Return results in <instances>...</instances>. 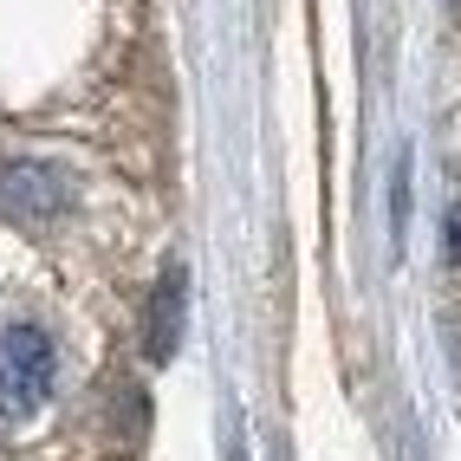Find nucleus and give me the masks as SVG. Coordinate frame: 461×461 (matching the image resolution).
I'll return each instance as SVG.
<instances>
[{
	"label": "nucleus",
	"mask_w": 461,
	"mask_h": 461,
	"mask_svg": "<svg viewBox=\"0 0 461 461\" xmlns=\"http://www.w3.org/2000/svg\"><path fill=\"white\" fill-rule=\"evenodd\" d=\"M59 377L52 331L33 319H0V422H26Z\"/></svg>",
	"instance_id": "nucleus-1"
},
{
	"label": "nucleus",
	"mask_w": 461,
	"mask_h": 461,
	"mask_svg": "<svg viewBox=\"0 0 461 461\" xmlns=\"http://www.w3.org/2000/svg\"><path fill=\"white\" fill-rule=\"evenodd\" d=\"M66 208H72V182L52 163H33V157L0 163V221L40 228V221H59Z\"/></svg>",
	"instance_id": "nucleus-2"
},
{
	"label": "nucleus",
	"mask_w": 461,
	"mask_h": 461,
	"mask_svg": "<svg viewBox=\"0 0 461 461\" xmlns=\"http://www.w3.org/2000/svg\"><path fill=\"white\" fill-rule=\"evenodd\" d=\"M182 293H189V273L169 267L163 286H157V305H149V357L176 351V338H182Z\"/></svg>",
	"instance_id": "nucleus-3"
},
{
	"label": "nucleus",
	"mask_w": 461,
	"mask_h": 461,
	"mask_svg": "<svg viewBox=\"0 0 461 461\" xmlns=\"http://www.w3.org/2000/svg\"><path fill=\"white\" fill-rule=\"evenodd\" d=\"M448 254L461 260V202H455V214H448Z\"/></svg>",
	"instance_id": "nucleus-4"
},
{
	"label": "nucleus",
	"mask_w": 461,
	"mask_h": 461,
	"mask_svg": "<svg viewBox=\"0 0 461 461\" xmlns=\"http://www.w3.org/2000/svg\"><path fill=\"white\" fill-rule=\"evenodd\" d=\"M455 7H461V0H455Z\"/></svg>",
	"instance_id": "nucleus-5"
}]
</instances>
